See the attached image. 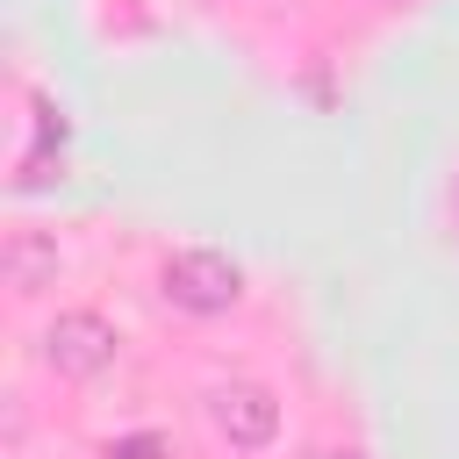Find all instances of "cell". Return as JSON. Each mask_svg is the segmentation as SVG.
I'll list each match as a JSON object with an SVG mask.
<instances>
[{"instance_id": "6da1fadb", "label": "cell", "mask_w": 459, "mask_h": 459, "mask_svg": "<svg viewBox=\"0 0 459 459\" xmlns=\"http://www.w3.org/2000/svg\"><path fill=\"white\" fill-rule=\"evenodd\" d=\"M158 294L179 308V316H230L244 301V265L230 251H208V244H186L158 265Z\"/></svg>"}, {"instance_id": "7a4b0ae2", "label": "cell", "mask_w": 459, "mask_h": 459, "mask_svg": "<svg viewBox=\"0 0 459 459\" xmlns=\"http://www.w3.org/2000/svg\"><path fill=\"white\" fill-rule=\"evenodd\" d=\"M115 351H122V337L100 308H57L50 330H43V366L57 380H93V373L115 366Z\"/></svg>"}, {"instance_id": "3957f363", "label": "cell", "mask_w": 459, "mask_h": 459, "mask_svg": "<svg viewBox=\"0 0 459 459\" xmlns=\"http://www.w3.org/2000/svg\"><path fill=\"white\" fill-rule=\"evenodd\" d=\"M208 423L230 452H265L280 437V394L258 380H215L208 387Z\"/></svg>"}, {"instance_id": "277c9868", "label": "cell", "mask_w": 459, "mask_h": 459, "mask_svg": "<svg viewBox=\"0 0 459 459\" xmlns=\"http://www.w3.org/2000/svg\"><path fill=\"white\" fill-rule=\"evenodd\" d=\"M0 280H7L14 294L50 287V280H57V237H43V230H7V244H0Z\"/></svg>"}, {"instance_id": "5b68a950", "label": "cell", "mask_w": 459, "mask_h": 459, "mask_svg": "<svg viewBox=\"0 0 459 459\" xmlns=\"http://www.w3.org/2000/svg\"><path fill=\"white\" fill-rule=\"evenodd\" d=\"M108 459H165V437H151V430H136V437H115V445H108Z\"/></svg>"}, {"instance_id": "8992f818", "label": "cell", "mask_w": 459, "mask_h": 459, "mask_svg": "<svg viewBox=\"0 0 459 459\" xmlns=\"http://www.w3.org/2000/svg\"><path fill=\"white\" fill-rule=\"evenodd\" d=\"M308 459H359V452H308Z\"/></svg>"}]
</instances>
